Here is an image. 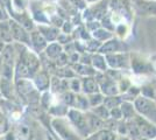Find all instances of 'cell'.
Here are the masks:
<instances>
[{"mask_svg": "<svg viewBox=\"0 0 156 140\" xmlns=\"http://www.w3.org/2000/svg\"><path fill=\"white\" fill-rule=\"evenodd\" d=\"M20 59L28 66V68H29V70H30L32 74L35 73V71L39 69L40 61H39V59H37V56L34 53H32V52L23 50L22 54H21V57H20Z\"/></svg>", "mask_w": 156, "mask_h": 140, "instance_id": "9c48e42d", "label": "cell"}, {"mask_svg": "<svg viewBox=\"0 0 156 140\" xmlns=\"http://www.w3.org/2000/svg\"><path fill=\"white\" fill-rule=\"evenodd\" d=\"M0 40L5 43H12V41H13L9 19L0 21Z\"/></svg>", "mask_w": 156, "mask_h": 140, "instance_id": "8fae6325", "label": "cell"}, {"mask_svg": "<svg viewBox=\"0 0 156 140\" xmlns=\"http://www.w3.org/2000/svg\"><path fill=\"white\" fill-rule=\"evenodd\" d=\"M140 92L142 96L147 97V98H150V99H155V93H156V89H154L153 87H149V85H146V87H142Z\"/></svg>", "mask_w": 156, "mask_h": 140, "instance_id": "4316f807", "label": "cell"}, {"mask_svg": "<svg viewBox=\"0 0 156 140\" xmlns=\"http://www.w3.org/2000/svg\"><path fill=\"white\" fill-rule=\"evenodd\" d=\"M63 97H64L63 99H64L65 104H68V105H73V102H75V93L65 92Z\"/></svg>", "mask_w": 156, "mask_h": 140, "instance_id": "836d02e7", "label": "cell"}, {"mask_svg": "<svg viewBox=\"0 0 156 140\" xmlns=\"http://www.w3.org/2000/svg\"><path fill=\"white\" fill-rule=\"evenodd\" d=\"M16 89L19 90V92L23 96H28L29 93H32L34 90V87L33 84L29 82V81L26 80H19L16 82Z\"/></svg>", "mask_w": 156, "mask_h": 140, "instance_id": "9a60e30c", "label": "cell"}, {"mask_svg": "<svg viewBox=\"0 0 156 140\" xmlns=\"http://www.w3.org/2000/svg\"><path fill=\"white\" fill-rule=\"evenodd\" d=\"M153 140H156V138H155V139H153Z\"/></svg>", "mask_w": 156, "mask_h": 140, "instance_id": "b9f144b4", "label": "cell"}, {"mask_svg": "<svg viewBox=\"0 0 156 140\" xmlns=\"http://www.w3.org/2000/svg\"><path fill=\"white\" fill-rule=\"evenodd\" d=\"M135 140H149V139H146V138H143V137H139V138Z\"/></svg>", "mask_w": 156, "mask_h": 140, "instance_id": "ab89813d", "label": "cell"}, {"mask_svg": "<svg viewBox=\"0 0 156 140\" xmlns=\"http://www.w3.org/2000/svg\"><path fill=\"white\" fill-rule=\"evenodd\" d=\"M70 89H72L73 92H79L80 89H82V82L77 78H73V80L70 81Z\"/></svg>", "mask_w": 156, "mask_h": 140, "instance_id": "1f68e13d", "label": "cell"}, {"mask_svg": "<svg viewBox=\"0 0 156 140\" xmlns=\"http://www.w3.org/2000/svg\"><path fill=\"white\" fill-rule=\"evenodd\" d=\"M29 38H30V45L36 52H42L43 49H46L47 40L39 31H36V29L30 31L29 32Z\"/></svg>", "mask_w": 156, "mask_h": 140, "instance_id": "52a82bcc", "label": "cell"}, {"mask_svg": "<svg viewBox=\"0 0 156 140\" xmlns=\"http://www.w3.org/2000/svg\"><path fill=\"white\" fill-rule=\"evenodd\" d=\"M110 117L113 118L115 120H120L122 119V113H121V110H120V106L113 107L110 110Z\"/></svg>", "mask_w": 156, "mask_h": 140, "instance_id": "4dcf8cb0", "label": "cell"}, {"mask_svg": "<svg viewBox=\"0 0 156 140\" xmlns=\"http://www.w3.org/2000/svg\"><path fill=\"white\" fill-rule=\"evenodd\" d=\"M73 105L77 107V109H82V110H87L90 107L89 99L85 96H82V95H75Z\"/></svg>", "mask_w": 156, "mask_h": 140, "instance_id": "7402d4cb", "label": "cell"}, {"mask_svg": "<svg viewBox=\"0 0 156 140\" xmlns=\"http://www.w3.org/2000/svg\"><path fill=\"white\" fill-rule=\"evenodd\" d=\"M39 32L43 36L47 41H54L57 39L58 36V29L56 27H50V26H44V25H40L39 26Z\"/></svg>", "mask_w": 156, "mask_h": 140, "instance_id": "5bb4252c", "label": "cell"}, {"mask_svg": "<svg viewBox=\"0 0 156 140\" xmlns=\"http://www.w3.org/2000/svg\"><path fill=\"white\" fill-rule=\"evenodd\" d=\"M115 140H129V138H127V137H125V135H120V137H118L117 135Z\"/></svg>", "mask_w": 156, "mask_h": 140, "instance_id": "74e56055", "label": "cell"}, {"mask_svg": "<svg viewBox=\"0 0 156 140\" xmlns=\"http://www.w3.org/2000/svg\"><path fill=\"white\" fill-rule=\"evenodd\" d=\"M68 116H69V119L71 120V123L73 124V126L78 130V132L85 134V135L90 133V128L87 125V119H86V117L83 116L82 112H79L78 110H69Z\"/></svg>", "mask_w": 156, "mask_h": 140, "instance_id": "3957f363", "label": "cell"}, {"mask_svg": "<svg viewBox=\"0 0 156 140\" xmlns=\"http://www.w3.org/2000/svg\"><path fill=\"white\" fill-rule=\"evenodd\" d=\"M82 89L84 93H94L99 91V84H98L97 80L92 76H86L85 78H83L82 81Z\"/></svg>", "mask_w": 156, "mask_h": 140, "instance_id": "7c38bea8", "label": "cell"}, {"mask_svg": "<svg viewBox=\"0 0 156 140\" xmlns=\"http://www.w3.org/2000/svg\"><path fill=\"white\" fill-rule=\"evenodd\" d=\"M70 60H71L72 62H77V61H78V55H77V54H73Z\"/></svg>", "mask_w": 156, "mask_h": 140, "instance_id": "8d00e7d4", "label": "cell"}, {"mask_svg": "<svg viewBox=\"0 0 156 140\" xmlns=\"http://www.w3.org/2000/svg\"><path fill=\"white\" fill-rule=\"evenodd\" d=\"M35 83H36V85H37L40 90H46V89H48L49 84H50V80H49V77H48V75L46 73H41L36 76Z\"/></svg>", "mask_w": 156, "mask_h": 140, "instance_id": "ac0fdd59", "label": "cell"}, {"mask_svg": "<svg viewBox=\"0 0 156 140\" xmlns=\"http://www.w3.org/2000/svg\"><path fill=\"white\" fill-rule=\"evenodd\" d=\"M0 60L2 64L7 66H14V60H15V48L12 46V43H6L4 49L0 53Z\"/></svg>", "mask_w": 156, "mask_h": 140, "instance_id": "ba28073f", "label": "cell"}, {"mask_svg": "<svg viewBox=\"0 0 156 140\" xmlns=\"http://www.w3.org/2000/svg\"><path fill=\"white\" fill-rule=\"evenodd\" d=\"M75 69H76V71H77L78 74H80V75H86V76H92L93 74H94V71L92 70L91 68L86 67V66H76L75 67Z\"/></svg>", "mask_w": 156, "mask_h": 140, "instance_id": "f1b7e54d", "label": "cell"}, {"mask_svg": "<svg viewBox=\"0 0 156 140\" xmlns=\"http://www.w3.org/2000/svg\"><path fill=\"white\" fill-rule=\"evenodd\" d=\"M0 92H2V95H5L6 97H9V96H11V93H12V84H11V81L1 77V82H0Z\"/></svg>", "mask_w": 156, "mask_h": 140, "instance_id": "d4e9b609", "label": "cell"}, {"mask_svg": "<svg viewBox=\"0 0 156 140\" xmlns=\"http://www.w3.org/2000/svg\"><path fill=\"white\" fill-rule=\"evenodd\" d=\"M93 64H94V67L97 68V69H99V70L106 71V63H105V60L103 57L96 56V57L93 59Z\"/></svg>", "mask_w": 156, "mask_h": 140, "instance_id": "f546056e", "label": "cell"}, {"mask_svg": "<svg viewBox=\"0 0 156 140\" xmlns=\"http://www.w3.org/2000/svg\"><path fill=\"white\" fill-rule=\"evenodd\" d=\"M86 119H87V125L90 128V132H98V131L106 128V120H103L101 118L97 117L93 112L89 114L86 117Z\"/></svg>", "mask_w": 156, "mask_h": 140, "instance_id": "30bf717a", "label": "cell"}, {"mask_svg": "<svg viewBox=\"0 0 156 140\" xmlns=\"http://www.w3.org/2000/svg\"><path fill=\"white\" fill-rule=\"evenodd\" d=\"M97 140H115L117 135L113 131H111L108 128H104L101 131H98L96 133Z\"/></svg>", "mask_w": 156, "mask_h": 140, "instance_id": "603a6c76", "label": "cell"}, {"mask_svg": "<svg viewBox=\"0 0 156 140\" xmlns=\"http://www.w3.org/2000/svg\"><path fill=\"white\" fill-rule=\"evenodd\" d=\"M2 121V116H1V113H0V123Z\"/></svg>", "mask_w": 156, "mask_h": 140, "instance_id": "60d3db41", "label": "cell"}, {"mask_svg": "<svg viewBox=\"0 0 156 140\" xmlns=\"http://www.w3.org/2000/svg\"><path fill=\"white\" fill-rule=\"evenodd\" d=\"M134 109L139 116H141L147 120L151 121L156 125V102L144 96H137L134 99Z\"/></svg>", "mask_w": 156, "mask_h": 140, "instance_id": "6da1fadb", "label": "cell"}, {"mask_svg": "<svg viewBox=\"0 0 156 140\" xmlns=\"http://www.w3.org/2000/svg\"><path fill=\"white\" fill-rule=\"evenodd\" d=\"M121 103H122V98L120 96H118V95H115V96H105L104 100H103V104L108 110L113 109V107L120 106Z\"/></svg>", "mask_w": 156, "mask_h": 140, "instance_id": "2e32d148", "label": "cell"}, {"mask_svg": "<svg viewBox=\"0 0 156 140\" xmlns=\"http://www.w3.org/2000/svg\"><path fill=\"white\" fill-rule=\"evenodd\" d=\"M52 126L57 131V133L61 135V138L63 140H80L78 138V135L71 128L69 125H66L63 120L61 119H54L52 120Z\"/></svg>", "mask_w": 156, "mask_h": 140, "instance_id": "5b68a950", "label": "cell"}, {"mask_svg": "<svg viewBox=\"0 0 156 140\" xmlns=\"http://www.w3.org/2000/svg\"><path fill=\"white\" fill-rule=\"evenodd\" d=\"M134 123L137 126V130H139V133H140V137H143L146 139L153 140L156 138V125L153 124L151 121L147 120L146 118H143L141 116L136 114L134 117Z\"/></svg>", "mask_w": 156, "mask_h": 140, "instance_id": "7a4b0ae2", "label": "cell"}, {"mask_svg": "<svg viewBox=\"0 0 156 140\" xmlns=\"http://www.w3.org/2000/svg\"><path fill=\"white\" fill-rule=\"evenodd\" d=\"M87 140H97V137H96V134H94V135H91V137H90V138H89Z\"/></svg>", "mask_w": 156, "mask_h": 140, "instance_id": "f35d334b", "label": "cell"}, {"mask_svg": "<svg viewBox=\"0 0 156 140\" xmlns=\"http://www.w3.org/2000/svg\"><path fill=\"white\" fill-rule=\"evenodd\" d=\"M120 110L122 113V118H125L126 120L134 119V117L137 114L133 105V102H128V100H122V103L120 104Z\"/></svg>", "mask_w": 156, "mask_h": 140, "instance_id": "4fadbf2b", "label": "cell"}, {"mask_svg": "<svg viewBox=\"0 0 156 140\" xmlns=\"http://www.w3.org/2000/svg\"><path fill=\"white\" fill-rule=\"evenodd\" d=\"M0 70H1V77L6 78V80H12L13 77V66H7V64H2L0 66Z\"/></svg>", "mask_w": 156, "mask_h": 140, "instance_id": "484cf974", "label": "cell"}, {"mask_svg": "<svg viewBox=\"0 0 156 140\" xmlns=\"http://www.w3.org/2000/svg\"><path fill=\"white\" fill-rule=\"evenodd\" d=\"M30 75H32V73H30L28 66L20 59V61L18 62V64H16V76L23 78V77H28V76H30Z\"/></svg>", "mask_w": 156, "mask_h": 140, "instance_id": "d6986e66", "label": "cell"}, {"mask_svg": "<svg viewBox=\"0 0 156 140\" xmlns=\"http://www.w3.org/2000/svg\"><path fill=\"white\" fill-rule=\"evenodd\" d=\"M107 63L112 68H120L124 66L125 61L122 56H119V55H108L107 56Z\"/></svg>", "mask_w": 156, "mask_h": 140, "instance_id": "cb8c5ba5", "label": "cell"}, {"mask_svg": "<svg viewBox=\"0 0 156 140\" xmlns=\"http://www.w3.org/2000/svg\"><path fill=\"white\" fill-rule=\"evenodd\" d=\"M97 82L99 84V89L104 96H115L119 93L118 84L108 77H105L104 80H97Z\"/></svg>", "mask_w": 156, "mask_h": 140, "instance_id": "8992f818", "label": "cell"}, {"mask_svg": "<svg viewBox=\"0 0 156 140\" xmlns=\"http://www.w3.org/2000/svg\"><path fill=\"white\" fill-rule=\"evenodd\" d=\"M7 19H9L8 15H7V12L5 11V8L1 6V4H0V21L7 20Z\"/></svg>", "mask_w": 156, "mask_h": 140, "instance_id": "d590c367", "label": "cell"}, {"mask_svg": "<svg viewBox=\"0 0 156 140\" xmlns=\"http://www.w3.org/2000/svg\"><path fill=\"white\" fill-rule=\"evenodd\" d=\"M9 25H11V31H12L13 40L18 41L19 43L30 45L29 32L27 31L25 27L21 26L19 22H16V21L13 20V19H9Z\"/></svg>", "mask_w": 156, "mask_h": 140, "instance_id": "277c9868", "label": "cell"}, {"mask_svg": "<svg viewBox=\"0 0 156 140\" xmlns=\"http://www.w3.org/2000/svg\"><path fill=\"white\" fill-rule=\"evenodd\" d=\"M104 95L101 92H94V93H90L89 95V97H87V99H89V104H90V106L94 107V106H98V105H100V104H103V100H104Z\"/></svg>", "mask_w": 156, "mask_h": 140, "instance_id": "44dd1931", "label": "cell"}, {"mask_svg": "<svg viewBox=\"0 0 156 140\" xmlns=\"http://www.w3.org/2000/svg\"><path fill=\"white\" fill-rule=\"evenodd\" d=\"M46 53L49 57L56 59L59 54L62 53V47L59 46L58 43H50V45H47Z\"/></svg>", "mask_w": 156, "mask_h": 140, "instance_id": "ffe728a7", "label": "cell"}, {"mask_svg": "<svg viewBox=\"0 0 156 140\" xmlns=\"http://www.w3.org/2000/svg\"><path fill=\"white\" fill-rule=\"evenodd\" d=\"M55 60H56V63H57L58 66H65V64H66V61H68V57H66L65 54L61 53Z\"/></svg>", "mask_w": 156, "mask_h": 140, "instance_id": "e575fe53", "label": "cell"}, {"mask_svg": "<svg viewBox=\"0 0 156 140\" xmlns=\"http://www.w3.org/2000/svg\"><path fill=\"white\" fill-rule=\"evenodd\" d=\"M92 112L96 114L97 117L101 118L103 120L110 119V110L105 106L104 104H100V105H98V106L92 107Z\"/></svg>", "mask_w": 156, "mask_h": 140, "instance_id": "e0dca14e", "label": "cell"}, {"mask_svg": "<svg viewBox=\"0 0 156 140\" xmlns=\"http://www.w3.org/2000/svg\"><path fill=\"white\" fill-rule=\"evenodd\" d=\"M18 137L21 140H29V138H30V130L27 126H20L18 128Z\"/></svg>", "mask_w": 156, "mask_h": 140, "instance_id": "83f0119b", "label": "cell"}, {"mask_svg": "<svg viewBox=\"0 0 156 140\" xmlns=\"http://www.w3.org/2000/svg\"><path fill=\"white\" fill-rule=\"evenodd\" d=\"M118 50V47L115 43H107L106 46H104L101 49H100V52L101 53H114V52H117Z\"/></svg>", "mask_w": 156, "mask_h": 140, "instance_id": "d6a6232c", "label": "cell"}]
</instances>
